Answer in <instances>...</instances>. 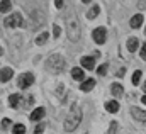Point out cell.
I'll return each mask as SVG.
<instances>
[{"label":"cell","mask_w":146,"mask_h":134,"mask_svg":"<svg viewBox=\"0 0 146 134\" xmlns=\"http://www.w3.org/2000/svg\"><path fill=\"white\" fill-rule=\"evenodd\" d=\"M82 119H83V112H82L80 105L78 103H73L72 109H70V114H68V119L65 121V131H68V133L75 131L80 126Z\"/></svg>","instance_id":"cell-1"},{"label":"cell","mask_w":146,"mask_h":134,"mask_svg":"<svg viewBox=\"0 0 146 134\" xmlns=\"http://www.w3.org/2000/svg\"><path fill=\"white\" fill-rule=\"evenodd\" d=\"M63 68H65V60L61 54H51L46 60V70L51 73H60L63 71Z\"/></svg>","instance_id":"cell-2"},{"label":"cell","mask_w":146,"mask_h":134,"mask_svg":"<svg viewBox=\"0 0 146 134\" xmlns=\"http://www.w3.org/2000/svg\"><path fill=\"white\" fill-rule=\"evenodd\" d=\"M80 34H82L80 24H78L76 21H72V22L68 24V39L73 41V42H76V41L80 39Z\"/></svg>","instance_id":"cell-3"},{"label":"cell","mask_w":146,"mask_h":134,"mask_svg":"<svg viewBox=\"0 0 146 134\" xmlns=\"http://www.w3.org/2000/svg\"><path fill=\"white\" fill-rule=\"evenodd\" d=\"M34 83V75L33 73H22L19 78H17V85H19V88H29L31 85Z\"/></svg>","instance_id":"cell-4"},{"label":"cell","mask_w":146,"mask_h":134,"mask_svg":"<svg viewBox=\"0 0 146 134\" xmlns=\"http://www.w3.org/2000/svg\"><path fill=\"white\" fill-rule=\"evenodd\" d=\"M3 24H5L7 27H19V26H24V24H22V15H21L19 12L10 14V15L3 21Z\"/></svg>","instance_id":"cell-5"},{"label":"cell","mask_w":146,"mask_h":134,"mask_svg":"<svg viewBox=\"0 0 146 134\" xmlns=\"http://www.w3.org/2000/svg\"><path fill=\"white\" fill-rule=\"evenodd\" d=\"M106 37H107V33H106L104 27H97V29L94 31V41H95L97 44H104V42H106Z\"/></svg>","instance_id":"cell-6"},{"label":"cell","mask_w":146,"mask_h":134,"mask_svg":"<svg viewBox=\"0 0 146 134\" xmlns=\"http://www.w3.org/2000/svg\"><path fill=\"white\" fill-rule=\"evenodd\" d=\"M131 114H133V117H134L138 122L146 124V112H143L141 109H138V107H133V109H131Z\"/></svg>","instance_id":"cell-7"},{"label":"cell","mask_w":146,"mask_h":134,"mask_svg":"<svg viewBox=\"0 0 146 134\" xmlns=\"http://www.w3.org/2000/svg\"><path fill=\"white\" fill-rule=\"evenodd\" d=\"M94 87H95V80H94V78H87V80L82 82V85H80L82 92H88V90H92Z\"/></svg>","instance_id":"cell-8"},{"label":"cell","mask_w":146,"mask_h":134,"mask_svg":"<svg viewBox=\"0 0 146 134\" xmlns=\"http://www.w3.org/2000/svg\"><path fill=\"white\" fill-rule=\"evenodd\" d=\"M44 114H46V110H44V107H37L33 110V114H31V119L33 121H41L42 117H44Z\"/></svg>","instance_id":"cell-9"},{"label":"cell","mask_w":146,"mask_h":134,"mask_svg":"<svg viewBox=\"0 0 146 134\" xmlns=\"http://www.w3.org/2000/svg\"><path fill=\"white\" fill-rule=\"evenodd\" d=\"M110 92H112V95H114V97H122L124 88H122L119 83H112V85H110Z\"/></svg>","instance_id":"cell-10"},{"label":"cell","mask_w":146,"mask_h":134,"mask_svg":"<svg viewBox=\"0 0 146 134\" xmlns=\"http://www.w3.org/2000/svg\"><path fill=\"white\" fill-rule=\"evenodd\" d=\"M82 65L87 68V70H94L95 61H94V58H92V56H83V58H82Z\"/></svg>","instance_id":"cell-11"},{"label":"cell","mask_w":146,"mask_h":134,"mask_svg":"<svg viewBox=\"0 0 146 134\" xmlns=\"http://www.w3.org/2000/svg\"><path fill=\"white\" fill-rule=\"evenodd\" d=\"M129 24H131V27H133V29H138V27L143 24V15H141V14H136V15L131 19V22H129Z\"/></svg>","instance_id":"cell-12"},{"label":"cell","mask_w":146,"mask_h":134,"mask_svg":"<svg viewBox=\"0 0 146 134\" xmlns=\"http://www.w3.org/2000/svg\"><path fill=\"white\" fill-rule=\"evenodd\" d=\"M72 76L75 78V80L85 82V75H83V70H82V68H73L72 70Z\"/></svg>","instance_id":"cell-13"},{"label":"cell","mask_w":146,"mask_h":134,"mask_svg":"<svg viewBox=\"0 0 146 134\" xmlns=\"http://www.w3.org/2000/svg\"><path fill=\"white\" fill-rule=\"evenodd\" d=\"M127 49H129L131 53L138 51V37H129V39H127Z\"/></svg>","instance_id":"cell-14"},{"label":"cell","mask_w":146,"mask_h":134,"mask_svg":"<svg viewBox=\"0 0 146 134\" xmlns=\"http://www.w3.org/2000/svg\"><path fill=\"white\" fill-rule=\"evenodd\" d=\"M12 75H14L12 68H2V82H9L12 78Z\"/></svg>","instance_id":"cell-15"},{"label":"cell","mask_w":146,"mask_h":134,"mask_svg":"<svg viewBox=\"0 0 146 134\" xmlns=\"http://www.w3.org/2000/svg\"><path fill=\"white\" fill-rule=\"evenodd\" d=\"M106 109H107V112H110V114H115V112L119 110V103L115 100L107 102V103H106Z\"/></svg>","instance_id":"cell-16"},{"label":"cell","mask_w":146,"mask_h":134,"mask_svg":"<svg viewBox=\"0 0 146 134\" xmlns=\"http://www.w3.org/2000/svg\"><path fill=\"white\" fill-rule=\"evenodd\" d=\"M19 102H21V95H19V94H14V95L9 97V103H10V107H17Z\"/></svg>","instance_id":"cell-17"},{"label":"cell","mask_w":146,"mask_h":134,"mask_svg":"<svg viewBox=\"0 0 146 134\" xmlns=\"http://www.w3.org/2000/svg\"><path fill=\"white\" fill-rule=\"evenodd\" d=\"M99 10H100V9H99V5H94V7H92L88 12H87V17H88V19H94V17H97V15H99Z\"/></svg>","instance_id":"cell-18"},{"label":"cell","mask_w":146,"mask_h":134,"mask_svg":"<svg viewBox=\"0 0 146 134\" xmlns=\"http://www.w3.org/2000/svg\"><path fill=\"white\" fill-rule=\"evenodd\" d=\"M12 134H26V126L24 124H15L14 129H12Z\"/></svg>","instance_id":"cell-19"},{"label":"cell","mask_w":146,"mask_h":134,"mask_svg":"<svg viewBox=\"0 0 146 134\" xmlns=\"http://www.w3.org/2000/svg\"><path fill=\"white\" fill-rule=\"evenodd\" d=\"M10 7H12V2H9V0H2V2H0V9H2V12L10 10Z\"/></svg>","instance_id":"cell-20"},{"label":"cell","mask_w":146,"mask_h":134,"mask_svg":"<svg viewBox=\"0 0 146 134\" xmlns=\"http://www.w3.org/2000/svg\"><path fill=\"white\" fill-rule=\"evenodd\" d=\"M48 37H49V36H48V33H42V34H39V37L36 39V44H39V46H41V44H44V42L48 41Z\"/></svg>","instance_id":"cell-21"},{"label":"cell","mask_w":146,"mask_h":134,"mask_svg":"<svg viewBox=\"0 0 146 134\" xmlns=\"http://www.w3.org/2000/svg\"><path fill=\"white\" fill-rule=\"evenodd\" d=\"M141 75H143V73H141L139 70H136V71H134V75H133V85H138V83H139Z\"/></svg>","instance_id":"cell-22"},{"label":"cell","mask_w":146,"mask_h":134,"mask_svg":"<svg viewBox=\"0 0 146 134\" xmlns=\"http://www.w3.org/2000/svg\"><path fill=\"white\" fill-rule=\"evenodd\" d=\"M56 94L60 95V100H65V97H66V95H65V87H63V83H60V85H58V92H56Z\"/></svg>","instance_id":"cell-23"},{"label":"cell","mask_w":146,"mask_h":134,"mask_svg":"<svg viewBox=\"0 0 146 134\" xmlns=\"http://www.w3.org/2000/svg\"><path fill=\"white\" fill-rule=\"evenodd\" d=\"M97 73H99V75H106V73H107V65H102V66H99Z\"/></svg>","instance_id":"cell-24"},{"label":"cell","mask_w":146,"mask_h":134,"mask_svg":"<svg viewBox=\"0 0 146 134\" xmlns=\"http://www.w3.org/2000/svg\"><path fill=\"white\" fill-rule=\"evenodd\" d=\"M42 131H44V124H37L36 129H34V134H41Z\"/></svg>","instance_id":"cell-25"},{"label":"cell","mask_w":146,"mask_h":134,"mask_svg":"<svg viewBox=\"0 0 146 134\" xmlns=\"http://www.w3.org/2000/svg\"><path fill=\"white\" fill-rule=\"evenodd\" d=\"M53 34H54V37H58V36L61 34V29H60V26H54V27H53Z\"/></svg>","instance_id":"cell-26"},{"label":"cell","mask_w":146,"mask_h":134,"mask_svg":"<svg viewBox=\"0 0 146 134\" xmlns=\"http://www.w3.org/2000/svg\"><path fill=\"white\" fill-rule=\"evenodd\" d=\"M115 129H117V124H115V122H112V124H110V127H109V134H115Z\"/></svg>","instance_id":"cell-27"},{"label":"cell","mask_w":146,"mask_h":134,"mask_svg":"<svg viewBox=\"0 0 146 134\" xmlns=\"http://www.w3.org/2000/svg\"><path fill=\"white\" fill-rule=\"evenodd\" d=\"M139 54H141V58L146 61V42L143 44V48H141V53H139Z\"/></svg>","instance_id":"cell-28"},{"label":"cell","mask_w":146,"mask_h":134,"mask_svg":"<svg viewBox=\"0 0 146 134\" xmlns=\"http://www.w3.org/2000/svg\"><path fill=\"white\" fill-rule=\"evenodd\" d=\"M9 126H10V121H9V119H3V121H2V127L5 129V127H9Z\"/></svg>","instance_id":"cell-29"},{"label":"cell","mask_w":146,"mask_h":134,"mask_svg":"<svg viewBox=\"0 0 146 134\" xmlns=\"http://www.w3.org/2000/svg\"><path fill=\"white\" fill-rule=\"evenodd\" d=\"M54 5H56L58 9H61V7L65 5V2H63V0H58V2H54Z\"/></svg>","instance_id":"cell-30"},{"label":"cell","mask_w":146,"mask_h":134,"mask_svg":"<svg viewBox=\"0 0 146 134\" xmlns=\"http://www.w3.org/2000/svg\"><path fill=\"white\" fill-rule=\"evenodd\" d=\"M124 73H126V68H121V70H119V71H117V76H122V75H124Z\"/></svg>","instance_id":"cell-31"},{"label":"cell","mask_w":146,"mask_h":134,"mask_svg":"<svg viewBox=\"0 0 146 134\" xmlns=\"http://www.w3.org/2000/svg\"><path fill=\"white\" fill-rule=\"evenodd\" d=\"M141 102H143V103H146V95L143 97V99H141Z\"/></svg>","instance_id":"cell-32"},{"label":"cell","mask_w":146,"mask_h":134,"mask_svg":"<svg viewBox=\"0 0 146 134\" xmlns=\"http://www.w3.org/2000/svg\"><path fill=\"white\" fill-rule=\"evenodd\" d=\"M143 90H145V92H146V83H145V87H143Z\"/></svg>","instance_id":"cell-33"}]
</instances>
